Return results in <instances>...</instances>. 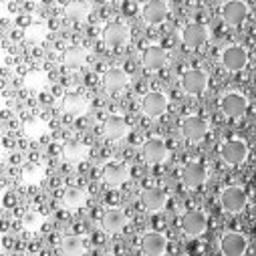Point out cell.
Here are the masks:
<instances>
[{"instance_id": "4316f807", "label": "cell", "mask_w": 256, "mask_h": 256, "mask_svg": "<svg viewBox=\"0 0 256 256\" xmlns=\"http://www.w3.org/2000/svg\"><path fill=\"white\" fill-rule=\"evenodd\" d=\"M62 107H65V111L71 115H83L87 111V101L79 95H67L62 99Z\"/></svg>"}, {"instance_id": "d6986e66", "label": "cell", "mask_w": 256, "mask_h": 256, "mask_svg": "<svg viewBox=\"0 0 256 256\" xmlns=\"http://www.w3.org/2000/svg\"><path fill=\"white\" fill-rule=\"evenodd\" d=\"M130 134V123H127L121 115H109L103 121V136L109 142H119Z\"/></svg>"}, {"instance_id": "e0dca14e", "label": "cell", "mask_w": 256, "mask_h": 256, "mask_svg": "<svg viewBox=\"0 0 256 256\" xmlns=\"http://www.w3.org/2000/svg\"><path fill=\"white\" fill-rule=\"evenodd\" d=\"M168 14H170V8H168L166 0H148V2L144 4V8H142L144 20L148 24H154V26L166 22Z\"/></svg>"}, {"instance_id": "1f68e13d", "label": "cell", "mask_w": 256, "mask_h": 256, "mask_svg": "<svg viewBox=\"0 0 256 256\" xmlns=\"http://www.w3.org/2000/svg\"><path fill=\"white\" fill-rule=\"evenodd\" d=\"M111 2H119V0H111Z\"/></svg>"}, {"instance_id": "52a82bcc", "label": "cell", "mask_w": 256, "mask_h": 256, "mask_svg": "<svg viewBox=\"0 0 256 256\" xmlns=\"http://www.w3.org/2000/svg\"><path fill=\"white\" fill-rule=\"evenodd\" d=\"M182 230L186 236L190 238H198L206 232V226H208V218L204 212L200 210H188L184 216H182Z\"/></svg>"}, {"instance_id": "4dcf8cb0", "label": "cell", "mask_w": 256, "mask_h": 256, "mask_svg": "<svg viewBox=\"0 0 256 256\" xmlns=\"http://www.w3.org/2000/svg\"><path fill=\"white\" fill-rule=\"evenodd\" d=\"M192 2H200V0H192Z\"/></svg>"}, {"instance_id": "5b68a950", "label": "cell", "mask_w": 256, "mask_h": 256, "mask_svg": "<svg viewBox=\"0 0 256 256\" xmlns=\"http://www.w3.org/2000/svg\"><path fill=\"white\" fill-rule=\"evenodd\" d=\"M168 107H170V101L162 91H150L142 99V111L146 117H152V119L166 115Z\"/></svg>"}, {"instance_id": "ac0fdd59", "label": "cell", "mask_w": 256, "mask_h": 256, "mask_svg": "<svg viewBox=\"0 0 256 256\" xmlns=\"http://www.w3.org/2000/svg\"><path fill=\"white\" fill-rule=\"evenodd\" d=\"M130 81H132L130 73L123 71V69H119V67H111V69H107L105 75H103V87H105V91H109V93H121L123 89H127Z\"/></svg>"}, {"instance_id": "7c38bea8", "label": "cell", "mask_w": 256, "mask_h": 256, "mask_svg": "<svg viewBox=\"0 0 256 256\" xmlns=\"http://www.w3.org/2000/svg\"><path fill=\"white\" fill-rule=\"evenodd\" d=\"M206 180H208V170L200 162H188L182 168V182L186 184V188H200L206 184Z\"/></svg>"}, {"instance_id": "44dd1931", "label": "cell", "mask_w": 256, "mask_h": 256, "mask_svg": "<svg viewBox=\"0 0 256 256\" xmlns=\"http://www.w3.org/2000/svg\"><path fill=\"white\" fill-rule=\"evenodd\" d=\"M142 204L148 212H162L168 206V194L162 188H146L142 192Z\"/></svg>"}, {"instance_id": "cb8c5ba5", "label": "cell", "mask_w": 256, "mask_h": 256, "mask_svg": "<svg viewBox=\"0 0 256 256\" xmlns=\"http://www.w3.org/2000/svg\"><path fill=\"white\" fill-rule=\"evenodd\" d=\"M85 202H87V192L83 188L71 186V188H67L65 192H62V204H65L69 210H77Z\"/></svg>"}, {"instance_id": "d4e9b609", "label": "cell", "mask_w": 256, "mask_h": 256, "mask_svg": "<svg viewBox=\"0 0 256 256\" xmlns=\"http://www.w3.org/2000/svg\"><path fill=\"white\" fill-rule=\"evenodd\" d=\"M60 254L65 256H81L85 252V244H83V238L77 236V234H69L60 240V246H58Z\"/></svg>"}, {"instance_id": "ba28073f", "label": "cell", "mask_w": 256, "mask_h": 256, "mask_svg": "<svg viewBox=\"0 0 256 256\" xmlns=\"http://www.w3.org/2000/svg\"><path fill=\"white\" fill-rule=\"evenodd\" d=\"M182 89L188 95H202L208 89V75L202 69H190L182 75Z\"/></svg>"}, {"instance_id": "603a6c76", "label": "cell", "mask_w": 256, "mask_h": 256, "mask_svg": "<svg viewBox=\"0 0 256 256\" xmlns=\"http://www.w3.org/2000/svg\"><path fill=\"white\" fill-rule=\"evenodd\" d=\"M85 60H87V52L81 46H69L65 54H62V65L69 71H79L85 65Z\"/></svg>"}, {"instance_id": "f1b7e54d", "label": "cell", "mask_w": 256, "mask_h": 256, "mask_svg": "<svg viewBox=\"0 0 256 256\" xmlns=\"http://www.w3.org/2000/svg\"><path fill=\"white\" fill-rule=\"evenodd\" d=\"M87 156V148L83 146V144H79V142H69L67 146H65V158H69L71 162H79V160H83Z\"/></svg>"}, {"instance_id": "4fadbf2b", "label": "cell", "mask_w": 256, "mask_h": 256, "mask_svg": "<svg viewBox=\"0 0 256 256\" xmlns=\"http://www.w3.org/2000/svg\"><path fill=\"white\" fill-rule=\"evenodd\" d=\"M142 156L148 164L152 166H158V164H164L168 160V146L162 138H150L144 146H142Z\"/></svg>"}, {"instance_id": "9a60e30c", "label": "cell", "mask_w": 256, "mask_h": 256, "mask_svg": "<svg viewBox=\"0 0 256 256\" xmlns=\"http://www.w3.org/2000/svg\"><path fill=\"white\" fill-rule=\"evenodd\" d=\"M130 178V166L125 162H109L103 168V182L109 188H119Z\"/></svg>"}, {"instance_id": "8992f818", "label": "cell", "mask_w": 256, "mask_h": 256, "mask_svg": "<svg viewBox=\"0 0 256 256\" xmlns=\"http://www.w3.org/2000/svg\"><path fill=\"white\" fill-rule=\"evenodd\" d=\"M220 109H222V113H224L226 117H230V119H240V117H244L246 111H248V99H246L242 93H236V91L226 93V95L220 99Z\"/></svg>"}, {"instance_id": "7a4b0ae2", "label": "cell", "mask_w": 256, "mask_h": 256, "mask_svg": "<svg viewBox=\"0 0 256 256\" xmlns=\"http://www.w3.org/2000/svg\"><path fill=\"white\" fill-rule=\"evenodd\" d=\"M208 132H210V125H208V121H206L204 117H200V115H188V117H184V121H182V136H184L188 142H192V144L202 142V140L208 136Z\"/></svg>"}, {"instance_id": "6da1fadb", "label": "cell", "mask_w": 256, "mask_h": 256, "mask_svg": "<svg viewBox=\"0 0 256 256\" xmlns=\"http://www.w3.org/2000/svg\"><path fill=\"white\" fill-rule=\"evenodd\" d=\"M220 204H222L224 212L240 214L248 204V196L240 186H228V188L222 190V194H220Z\"/></svg>"}, {"instance_id": "2e32d148", "label": "cell", "mask_w": 256, "mask_h": 256, "mask_svg": "<svg viewBox=\"0 0 256 256\" xmlns=\"http://www.w3.org/2000/svg\"><path fill=\"white\" fill-rule=\"evenodd\" d=\"M168 60H170L168 50L160 44H150L142 54V62L148 71H162L168 65Z\"/></svg>"}, {"instance_id": "30bf717a", "label": "cell", "mask_w": 256, "mask_h": 256, "mask_svg": "<svg viewBox=\"0 0 256 256\" xmlns=\"http://www.w3.org/2000/svg\"><path fill=\"white\" fill-rule=\"evenodd\" d=\"M208 38H210L208 26L202 22H190L182 28V40L188 48H200L202 44H206Z\"/></svg>"}, {"instance_id": "ffe728a7", "label": "cell", "mask_w": 256, "mask_h": 256, "mask_svg": "<svg viewBox=\"0 0 256 256\" xmlns=\"http://www.w3.org/2000/svg\"><path fill=\"white\" fill-rule=\"evenodd\" d=\"M127 226V214L121 208H107L101 216V228L107 234H119Z\"/></svg>"}, {"instance_id": "5bb4252c", "label": "cell", "mask_w": 256, "mask_h": 256, "mask_svg": "<svg viewBox=\"0 0 256 256\" xmlns=\"http://www.w3.org/2000/svg\"><path fill=\"white\" fill-rule=\"evenodd\" d=\"M220 250L226 256H242L248 250V240L240 232H226L220 238Z\"/></svg>"}, {"instance_id": "484cf974", "label": "cell", "mask_w": 256, "mask_h": 256, "mask_svg": "<svg viewBox=\"0 0 256 256\" xmlns=\"http://www.w3.org/2000/svg\"><path fill=\"white\" fill-rule=\"evenodd\" d=\"M65 14H67V18L73 20V22H85V20L89 18V14H91V8H89L87 2H81V0H73V2H69V4L65 6Z\"/></svg>"}, {"instance_id": "8fae6325", "label": "cell", "mask_w": 256, "mask_h": 256, "mask_svg": "<svg viewBox=\"0 0 256 256\" xmlns=\"http://www.w3.org/2000/svg\"><path fill=\"white\" fill-rule=\"evenodd\" d=\"M220 156L228 166H242L248 158V146L242 140H230L222 146Z\"/></svg>"}, {"instance_id": "f546056e", "label": "cell", "mask_w": 256, "mask_h": 256, "mask_svg": "<svg viewBox=\"0 0 256 256\" xmlns=\"http://www.w3.org/2000/svg\"><path fill=\"white\" fill-rule=\"evenodd\" d=\"M44 34H46V28H44V26H30V28L26 30V36H28L30 40H40Z\"/></svg>"}, {"instance_id": "3957f363", "label": "cell", "mask_w": 256, "mask_h": 256, "mask_svg": "<svg viewBox=\"0 0 256 256\" xmlns=\"http://www.w3.org/2000/svg\"><path fill=\"white\" fill-rule=\"evenodd\" d=\"M222 67L230 73H240L246 69L248 65V52L244 46H238V44H230L224 48L222 52Z\"/></svg>"}, {"instance_id": "83f0119b", "label": "cell", "mask_w": 256, "mask_h": 256, "mask_svg": "<svg viewBox=\"0 0 256 256\" xmlns=\"http://www.w3.org/2000/svg\"><path fill=\"white\" fill-rule=\"evenodd\" d=\"M42 216H40V212H36V210H28V212H24L22 214V226H24V230H28V232H36L40 226H42Z\"/></svg>"}, {"instance_id": "277c9868", "label": "cell", "mask_w": 256, "mask_h": 256, "mask_svg": "<svg viewBox=\"0 0 256 256\" xmlns=\"http://www.w3.org/2000/svg\"><path fill=\"white\" fill-rule=\"evenodd\" d=\"M132 40V30L127 24L123 22H109L105 24L103 28V42L107 46H113V48H119V46H125L130 44Z\"/></svg>"}, {"instance_id": "9c48e42d", "label": "cell", "mask_w": 256, "mask_h": 256, "mask_svg": "<svg viewBox=\"0 0 256 256\" xmlns=\"http://www.w3.org/2000/svg\"><path fill=\"white\" fill-rule=\"evenodd\" d=\"M250 10L244 0H228L222 6V20L228 26H240L246 18H248Z\"/></svg>"}, {"instance_id": "7402d4cb", "label": "cell", "mask_w": 256, "mask_h": 256, "mask_svg": "<svg viewBox=\"0 0 256 256\" xmlns=\"http://www.w3.org/2000/svg\"><path fill=\"white\" fill-rule=\"evenodd\" d=\"M142 250L150 256H162L168 250V238L162 232H146L142 236Z\"/></svg>"}]
</instances>
